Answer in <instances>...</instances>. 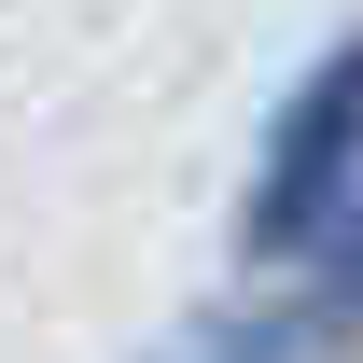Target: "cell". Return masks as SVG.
I'll list each match as a JSON object with an SVG mask.
<instances>
[{
    "label": "cell",
    "instance_id": "1",
    "mask_svg": "<svg viewBox=\"0 0 363 363\" xmlns=\"http://www.w3.org/2000/svg\"><path fill=\"white\" fill-rule=\"evenodd\" d=\"M363 210V14L279 84L252 182H238V266H308L321 238Z\"/></svg>",
    "mask_w": 363,
    "mask_h": 363
},
{
    "label": "cell",
    "instance_id": "2",
    "mask_svg": "<svg viewBox=\"0 0 363 363\" xmlns=\"http://www.w3.org/2000/svg\"><path fill=\"white\" fill-rule=\"evenodd\" d=\"M350 350H363V210L321 238L308 266H266V294L210 308L196 335H168L140 363H350Z\"/></svg>",
    "mask_w": 363,
    "mask_h": 363
}]
</instances>
